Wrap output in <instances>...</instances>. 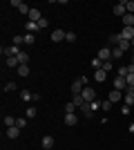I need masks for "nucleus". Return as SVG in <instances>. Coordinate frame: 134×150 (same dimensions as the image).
<instances>
[{
  "label": "nucleus",
  "instance_id": "nucleus-38",
  "mask_svg": "<svg viewBox=\"0 0 134 150\" xmlns=\"http://www.w3.org/2000/svg\"><path fill=\"white\" fill-rule=\"evenodd\" d=\"M101 69H103V72H112V61H105Z\"/></svg>",
  "mask_w": 134,
  "mask_h": 150
},
{
  "label": "nucleus",
  "instance_id": "nucleus-28",
  "mask_svg": "<svg viewBox=\"0 0 134 150\" xmlns=\"http://www.w3.org/2000/svg\"><path fill=\"white\" fill-rule=\"evenodd\" d=\"M22 43H25V38H22V36H13V40H11V45H16V47H20Z\"/></svg>",
  "mask_w": 134,
  "mask_h": 150
},
{
  "label": "nucleus",
  "instance_id": "nucleus-9",
  "mask_svg": "<svg viewBox=\"0 0 134 150\" xmlns=\"http://www.w3.org/2000/svg\"><path fill=\"white\" fill-rule=\"evenodd\" d=\"M98 58H101L103 63L109 61V58H112V50H109V47H101V50H98Z\"/></svg>",
  "mask_w": 134,
  "mask_h": 150
},
{
  "label": "nucleus",
  "instance_id": "nucleus-10",
  "mask_svg": "<svg viewBox=\"0 0 134 150\" xmlns=\"http://www.w3.org/2000/svg\"><path fill=\"white\" fill-rule=\"evenodd\" d=\"M121 38L123 40H132L134 38V27H123L121 29Z\"/></svg>",
  "mask_w": 134,
  "mask_h": 150
},
{
  "label": "nucleus",
  "instance_id": "nucleus-41",
  "mask_svg": "<svg viewBox=\"0 0 134 150\" xmlns=\"http://www.w3.org/2000/svg\"><path fill=\"white\" fill-rule=\"evenodd\" d=\"M89 105H92V112H96V110H98V108H101V103H98V101H92V103H89Z\"/></svg>",
  "mask_w": 134,
  "mask_h": 150
},
{
  "label": "nucleus",
  "instance_id": "nucleus-31",
  "mask_svg": "<svg viewBox=\"0 0 134 150\" xmlns=\"http://www.w3.org/2000/svg\"><path fill=\"white\" fill-rule=\"evenodd\" d=\"M16 125H18L20 130H22V128L27 125V117H20V119H16Z\"/></svg>",
  "mask_w": 134,
  "mask_h": 150
},
{
  "label": "nucleus",
  "instance_id": "nucleus-17",
  "mask_svg": "<svg viewBox=\"0 0 134 150\" xmlns=\"http://www.w3.org/2000/svg\"><path fill=\"white\" fill-rule=\"evenodd\" d=\"M78 117L76 114H65V125H76Z\"/></svg>",
  "mask_w": 134,
  "mask_h": 150
},
{
  "label": "nucleus",
  "instance_id": "nucleus-35",
  "mask_svg": "<svg viewBox=\"0 0 134 150\" xmlns=\"http://www.w3.org/2000/svg\"><path fill=\"white\" fill-rule=\"evenodd\" d=\"M13 90H16V83H13V81L5 83V92H13Z\"/></svg>",
  "mask_w": 134,
  "mask_h": 150
},
{
  "label": "nucleus",
  "instance_id": "nucleus-5",
  "mask_svg": "<svg viewBox=\"0 0 134 150\" xmlns=\"http://www.w3.org/2000/svg\"><path fill=\"white\" fill-rule=\"evenodd\" d=\"M123 101H125V105H134V88H128L123 92Z\"/></svg>",
  "mask_w": 134,
  "mask_h": 150
},
{
  "label": "nucleus",
  "instance_id": "nucleus-32",
  "mask_svg": "<svg viewBox=\"0 0 134 150\" xmlns=\"http://www.w3.org/2000/svg\"><path fill=\"white\" fill-rule=\"evenodd\" d=\"M125 9L128 13H134V0H125Z\"/></svg>",
  "mask_w": 134,
  "mask_h": 150
},
{
  "label": "nucleus",
  "instance_id": "nucleus-19",
  "mask_svg": "<svg viewBox=\"0 0 134 150\" xmlns=\"http://www.w3.org/2000/svg\"><path fill=\"white\" fill-rule=\"evenodd\" d=\"M16 58H18V63H20V65H27V61H29V54H27V52H20V54H18Z\"/></svg>",
  "mask_w": 134,
  "mask_h": 150
},
{
  "label": "nucleus",
  "instance_id": "nucleus-42",
  "mask_svg": "<svg viewBox=\"0 0 134 150\" xmlns=\"http://www.w3.org/2000/svg\"><path fill=\"white\" fill-rule=\"evenodd\" d=\"M38 25H40V29H43V27H47V25H49V20H47V18H45V16H43V18H40V23H38Z\"/></svg>",
  "mask_w": 134,
  "mask_h": 150
},
{
  "label": "nucleus",
  "instance_id": "nucleus-22",
  "mask_svg": "<svg viewBox=\"0 0 134 150\" xmlns=\"http://www.w3.org/2000/svg\"><path fill=\"white\" fill-rule=\"evenodd\" d=\"M18 74L22 76V79H25V76H29V67H27V65H18Z\"/></svg>",
  "mask_w": 134,
  "mask_h": 150
},
{
  "label": "nucleus",
  "instance_id": "nucleus-1",
  "mask_svg": "<svg viewBox=\"0 0 134 150\" xmlns=\"http://www.w3.org/2000/svg\"><path fill=\"white\" fill-rule=\"evenodd\" d=\"M114 90L125 92V90H128V79H125V76H116L114 79Z\"/></svg>",
  "mask_w": 134,
  "mask_h": 150
},
{
  "label": "nucleus",
  "instance_id": "nucleus-3",
  "mask_svg": "<svg viewBox=\"0 0 134 150\" xmlns=\"http://www.w3.org/2000/svg\"><path fill=\"white\" fill-rule=\"evenodd\" d=\"M2 54H5L7 58H11V56H18V54H20V47H16V45H9V47H2Z\"/></svg>",
  "mask_w": 134,
  "mask_h": 150
},
{
  "label": "nucleus",
  "instance_id": "nucleus-16",
  "mask_svg": "<svg viewBox=\"0 0 134 150\" xmlns=\"http://www.w3.org/2000/svg\"><path fill=\"white\" fill-rule=\"evenodd\" d=\"M94 79H96L98 83H103L105 79H107V72H103V69H96V72H94Z\"/></svg>",
  "mask_w": 134,
  "mask_h": 150
},
{
  "label": "nucleus",
  "instance_id": "nucleus-26",
  "mask_svg": "<svg viewBox=\"0 0 134 150\" xmlns=\"http://www.w3.org/2000/svg\"><path fill=\"white\" fill-rule=\"evenodd\" d=\"M11 125H16V119L7 114V117H5V128H11Z\"/></svg>",
  "mask_w": 134,
  "mask_h": 150
},
{
  "label": "nucleus",
  "instance_id": "nucleus-20",
  "mask_svg": "<svg viewBox=\"0 0 134 150\" xmlns=\"http://www.w3.org/2000/svg\"><path fill=\"white\" fill-rule=\"evenodd\" d=\"M121 40H123V38H121V34H112V36H109V43L114 45V47H116L119 43H121Z\"/></svg>",
  "mask_w": 134,
  "mask_h": 150
},
{
  "label": "nucleus",
  "instance_id": "nucleus-36",
  "mask_svg": "<svg viewBox=\"0 0 134 150\" xmlns=\"http://www.w3.org/2000/svg\"><path fill=\"white\" fill-rule=\"evenodd\" d=\"M34 40H36V36H34V34H25V43H27V45H34Z\"/></svg>",
  "mask_w": 134,
  "mask_h": 150
},
{
  "label": "nucleus",
  "instance_id": "nucleus-7",
  "mask_svg": "<svg viewBox=\"0 0 134 150\" xmlns=\"http://www.w3.org/2000/svg\"><path fill=\"white\" fill-rule=\"evenodd\" d=\"M83 90H85V85L81 83V79H76V81L72 83V94L76 96V94H83Z\"/></svg>",
  "mask_w": 134,
  "mask_h": 150
},
{
  "label": "nucleus",
  "instance_id": "nucleus-8",
  "mask_svg": "<svg viewBox=\"0 0 134 150\" xmlns=\"http://www.w3.org/2000/svg\"><path fill=\"white\" fill-rule=\"evenodd\" d=\"M7 137H9V139H18L20 137V132H22V130H20V128H18V125H11V128H7Z\"/></svg>",
  "mask_w": 134,
  "mask_h": 150
},
{
  "label": "nucleus",
  "instance_id": "nucleus-23",
  "mask_svg": "<svg viewBox=\"0 0 134 150\" xmlns=\"http://www.w3.org/2000/svg\"><path fill=\"white\" fill-rule=\"evenodd\" d=\"M20 96H22V101H34V94L29 92V90H22V92H20Z\"/></svg>",
  "mask_w": 134,
  "mask_h": 150
},
{
  "label": "nucleus",
  "instance_id": "nucleus-13",
  "mask_svg": "<svg viewBox=\"0 0 134 150\" xmlns=\"http://www.w3.org/2000/svg\"><path fill=\"white\" fill-rule=\"evenodd\" d=\"M40 144H43L45 150H51V148H54V137H49V134H47V137H43V141H40Z\"/></svg>",
  "mask_w": 134,
  "mask_h": 150
},
{
  "label": "nucleus",
  "instance_id": "nucleus-30",
  "mask_svg": "<svg viewBox=\"0 0 134 150\" xmlns=\"http://www.w3.org/2000/svg\"><path fill=\"white\" fill-rule=\"evenodd\" d=\"M81 110H83V114H85V117H92V105H89V103H85V105L81 108Z\"/></svg>",
  "mask_w": 134,
  "mask_h": 150
},
{
  "label": "nucleus",
  "instance_id": "nucleus-40",
  "mask_svg": "<svg viewBox=\"0 0 134 150\" xmlns=\"http://www.w3.org/2000/svg\"><path fill=\"white\" fill-rule=\"evenodd\" d=\"M125 79H128V88H134V74L125 76Z\"/></svg>",
  "mask_w": 134,
  "mask_h": 150
},
{
  "label": "nucleus",
  "instance_id": "nucleus-6",
  "mask_svg": "<svg viewBox=\"0 0 134 150\" xmlns=\"http://www.w3.org/2000/svg\"><path fill=\"white\" fill-rule=\"evenodd\" d=\"M65 36H67V31H63V29H54V31H51V40H54V43L65 40Z\"/></svg>",
  "mask_w": 134,
  "mask_h": 150
},
{
  "label": "nucleus",
  "instance_id": "nucleus-39",
  "mask_svg": "<svg viewBox=\"0 0 134 150\" xmlns=\"http://www.w3.org/2000/svg\"><path fill=\"white\" fill-rule=\"evenodd\" d=\"M112 56H114V58H121V56H123V52L119 50V47H112Z\"/></svg>",
  "mask_w": 134,
  "mask_h": 150
},
{
  "label": "nucleus",
  "instance_id": "nucleus-27",
  "mask_svg": "<svg viewBox=\"0 0 134 150\" xmlns=\"http://www.w3.org/2000/svg\"><path fill=\"white\" fill-rule=\"evenodd\" d=\"M18 11H20V13H25V16H29V11H32V7H27L25 2H22V5L18 7Z\"/></svg>",
  "mask_w": 134,
  "mask_h": 150
},
{
  "label": "nucleus",
  "instance_id": "nucleus-2",
  "mask_svg": "<svg viewBox=\"0 0 134 150\" xmlns=\"http://www.w3.org/2000/svg\"><path fill=\"white\" fill-rule=\"evenodd\" d=\"M81 96L85 99V103H92V101H96V92H94L92 88H87V85H85V90H83V94H81Z\"/></svg>",
  "mask_w": 134,
  "mask_h": 150
},
{
  "label": "nucleus",
  "instance_id": "nucleus-29",
  "mask_svg": "<svg viewBox=\"0 0 134 150\" xmlns=\"http://www.w3.org/2000/svg\"><path fill=\"white\" fill-rule=\"evenodd\" d=\"M92 67H94V69H101V67H103V61H101L98 56H96L94 61H92Z\"/></svg>",
  "mask_w": 134,
  "mask_h": 150
},
{
  "label": "nucleus",
  "instance_id": "nucleus-24",
  "mask_svg": "<svg viewBox=\"0 0 134 150\" xmlns=\"http://www.w3.org/2000/svg\"><path fill=\"white\" fill-rule=\"evenodd\" d=\"M20 63H18V58L16 56H11V58H7V67H18Z\"/></svg>",
  "mask_w": 134,
  "mask_h": 150
},
{
  "label": "nucleus",
  "instance_id": "nucleus-43",
  "mask_svg": "<svg viewBox=\"0 0 134 150\" xmlns=\"http://www.w3.org/2000/svg\"><path fill=\"white\" fill-rule=\"evenodd\" d=\"M130 74H134V65H132V63L128 65V76H130Z\"/></svg>",
  "mask_w": 134,
  "mask_h": 150
},
{
  "label": "nucleus",
  "instance_id": "nucleus-11",
  "mask_svg": "<svg viewBox=\"0 0 134 150\" xmlns=\"http://www.w3.org/2000/svg\"><path fill=\"white\" fill-rule=\"evenodd\" d=\"M27 18L32 20V23H40V18H43V16H40V9L32 7V11H29V16H27Z\"/></svg>",
  "mask_w": 134,
  "mask_h": 150
},
{
  "label": "nucleus",
  "instance_id": "nucleus-45",
  "mask_svg": "<svg viewBox=\"0 0 134 150\" xmlns=\"http://www.w3.org/2000/svg\"><path fill=\"white\" fill-rule=\"evenodd\" d=\"M132 65H134V54H132Z\"/></svg>",
  "mask_w": 134,
  "mask_h": 150
},
{
  "label": "nucleus",
  "instance_id": "nucleus-25",
  "mask_svg": "<svg viewBox=\"0 0 134 150\" xmlns=\"http://www.w3.org/2000/svg\"><path fill=\"white\" fill-rule=\"evenodd\" d=\"M74 110H76V105H74V101H69V103L65 105V114H74Z\"/></svg>",
  "mask_w": 134,
  "mask_h": 150
},
{
  "label": "nucleus",
  "instance_id": "nucleus-18",
  "mask_svg": "<svg viewBox=\"0 0 134 150\" xmlns=\"http://www.w3.org/2000/svg\"><path fill=\"white\" fill-rule=\"evenodd\" d=\"M116 47H119V50H121V52H123V54H125V52H128V50H130V47H132V43H130V40H121V43L116 45Z\"/></svg>",
  "mask_w": 134,
  "mask_h": 150
},
{
  "label": "nucleus",
  "instance_id": "nucleus-44",
  "mask_svg": "<svg viewBox=\"0 0 134 150\" xmlns=\"http://www.w3.org/2000/svg\"><path fill=\"white\" fill-rule=\"evenodd\" d=\"M130 43H132V50H134V38H132V40H130Z\"/></svg>",
  "mask_w": 134,
  "mask_h": 150
},
{
  "label": "nucleus",
  "instance_id": "nucleus-4",
  "mask_svg": "<svg viewBox=\"0 0 134 150\" xmlns=\"http://www.w3.org/2000/svg\"><path fill=\"white\" fill-rule=\"evenodd\" d=\"M112 13H114V16H125V13H128V9H125V0H123V2H119V5H114L112 7Z\"/></svg>",
  "mask_w": 134,
  "mask_h": 150
},
{
  "label": "nucleus",
  "instance_id": "nucleus-33",
  "mask_svg": "<svg viewBox=\"0 0 134 150\" xmlns=\"http://www.w3.org/2000/svg\"><path fill=\"white\" fill-rule=\"evenodd\" d=\"M116 76H128V65H121L119 72H116Z\"/></svg>",
  "mask_w": 134,
  "mask_h": 150
},
{
  "label": "nucleus",
  "instance_id": "nucleus-37",
  "mask_svg": "<svg viewBox=\"0 0 134 150\" xmlns=\"http://www.w3.org/2000/svg\"><path fill=\"white\" fill-rule=\"evenodd\" d=\"M65 40H67V43H74V40H76V34H74V31H67Z\"/></svg>",
  "mask_w": 134,
  "mask_h": 150
},
{
  "label": "nucleus",
  "instance_id": "nucleus-12",
  "mask_svg": "<svg viewBox=\"0 0 134 150\" xmlns=\"http://www.w3.org/2000/svg\"><path fill=\"white\" fill-rule=\"evenodd\" d=\"M25 29H27V34H36V31L40 29V25H38V23H32V20H27Z\"/></svg>",
  "mask_w": 134,
  "mask_h": 150
},
{
  "label": "nucleus",
  "instance_id": "nucleus-15",
  "mask_svg": "<svg viewBox=\"0 0 134 150\" xmlns=\"http://www.w3.org/2000/svg\"><path fill=\"white\" fill-rule=\"evenodd\" d=\"M123 99V92H119V90H112V92H109V101H112V103H116V101H121Z\"/></svg>",
  "mask_w": 134,
  "mask_h": 150
},
{
  "label": "nucleus",
  "instance_id": "nucleus-21",
  "mask_svg": "<svg viewBox=\"0 0 134 150\" xmlns=\"http://www.w3.org/2000/svg\"><path fill=\"white\" fill-rule=\"evenodd\" d=\"M25 117H27V119H34V117H36V105H29V108H27Z\"/></svg>",
  "mask_w": 134,
  "mask_h": 150
},
{
  "label": "nucleus",
  "instance_id": "nucleus-34",
  "mask_svg": "<svg viewBox=\"0 0 134 150\" xmlns=\"http://www.w3.org/2000/svg\"><path fill=\"white\" fill-rule=\"evenodd\" d=\"M109 108H112V101H101V110H105V112H107V110H109Z\"/></svg>",
  "mask_w": 134,
  "mask_h": 150
},
{
  "label": "nucleus",
  "instance_id": "nucleus-14",
  "mask_svg": "<svg viewBox=\"0 0 134 150\" xmlns=\"http://www.w3.org/2000/svg\"><path fill=\"white\" fill-rule=\"evenodd\" d=\"M121 20H123V27H134V13H125Z\"/></svg>",
  "mask_w": 134,
  "mask_h": 150
}]
</instances>
